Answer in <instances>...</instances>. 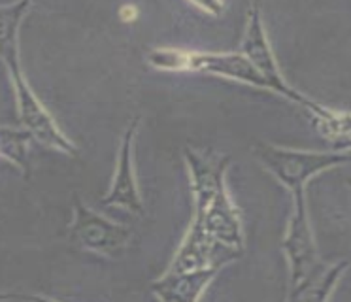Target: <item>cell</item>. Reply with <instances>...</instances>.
Returning a JSON list of instances; mask_svg holds the SVG:
<instances>
[{"mask_svg":"<svg viewBox=\"0 0 351 302\" xmlns=\"http://www.w3.org/2000/svg\"><path fill=\"white\" fill-rule=\"evenodd\" d=\"M291 195L293 210L282 242L283 253L289 263V291L302 286L306 279L325 266L313 240L312 223L306 208V191H297Z\"/></svg>","mask_w":351,"mask_h":302,"instance_id":"5","label":"cell"},{"mask_svg":"<svg viewBox=\"0 0 351 302\" xmlns=\"http://www.w3.org/2000/svg\"><path fill=\"white\" fill-rule=\"evenodd\" d=\"M348 181H350V187H351V178H350V180H348Z\"/></svg>","mask_w":351,"mask_h":302,"instance_id":"16","label":"cell"},{"mask_svg":"<svg viewBox=\"0 0 351 302\" xmlns=\"http://www.w3.org/2000/svg\"><path fill=\"white\" fill-rule=\"evenodd\" d=\"M119 15H121L123 21H134L136 19V6H130V4H127V6H123L121 10H119Z\"/></svg>","mask_w":351,"mask_h":302,"instance_id":"15","label":"cell"},{"mask_svg":"<svg viewBox=\"0 0 351 302\" xmlns=\"http://www.w3.org/2000/svg\"><path fill=\"white\" fill-rule=\"evenodd\" d=\"M70 240L80 248L102 257L121 255L130 246L132 233L129 226L119 225L91 210L80 198L74 200V221L70 225Z\"/></svg>","mask_w":351,"mask_h":302,"instance_id":"6","label":"cell"},{"mask_svg":"<svg viewBox=\"0 0 351 302\" xmlns=\"http://www.w3.org/2000/svg\"><path fill=\"white\" fill-rule=\"evenodd\" d=\"M10 80H12V85L16 91L17 115H19V121H21L25 130L34 140H38L40 143H44L51 150L61 151L64 155H76V146L70 142V138L64 136L59 125L55 123L53 115L47 112L46 106L40 102L36 93L32 91V87L27 82L25 72L12 76Z\"/></svg>","mask_w":351,"mask_h":302,"instance_id":"7","label":"cell"},{"mask_svg":"<svg viewBox=\"0 0 351 302\" xmlns=\"http://www.w3.org/2000/svg\"><path fill=\"white\" fill-rule=\"evenodd\" d=\"M193 6L199 8L202 12H208V14L214 15V17L221 15L223 10H225V4H193Z\"/></svg>","mask_w":351,"mask_h":302,"instance_id":"14","label":"cell"},{"mask_svg":"<svg viewBox=\"0 0 351 302\" xmlns=\"http://www.w3.org/2000/svg\"><path fill=\"white\" fill-rule=\"evenodd\" d=\"M185 165L191 176L193 231L208 234L230 249L244 253L245 236L237 204L232 202L225 176L230 166L229 155L200 153L191 148L184 151Z\"/></svg>","mask_w":351,"mask_h":302,"instance_id":"1","label":"cell"},{"mask_svg":"<svg viewBox=\"0 0 351 302\" xmlns=\"http://www.w3.org/2000/svg\"><path fill=\"white\" fill-rule=\"evenodd\" d=\"M147 65L162 72H200L240 82L257 89H268L267 82L240 51H189L180 47H153L147 51Z\"/></svg>","mask_w":351,"mask_h":302,"instance_id":"2","label":"cell"},{"mask_svg":"<svg viewBox=\"0 0 351 302\" xmlns=\"http://www.w3.org/2000/svg\"><path fill=\"white\" fill-rule=\"evenodd\" d=\"M0 301H19V302H59L53 299H47L42 294H31V293H6L0 294Z\"/></svg>","mask_w":351,"mask_h":302,"instance_id":"13","label":"cell"},{"mask_svg":"<svg viewBox=\"0 0 351 302\" xmlns=\"http://www.w3.org/2000/svg\"><path fill=\"white\" fill-rule=\"evenodd\" d=\"M31 140L32 136L25 128L0 127V157L10 161L25 176H29V143Z\"/></svg>","mask_w":351,"mask_h":302,"instance_id":"12","label":"cell"},{"mask_svg":"<svg viewBox=\"0 0 351 302\" xmlns=\"http://www.w3.org/2000/svg\"><path fill=\"white\" fill-rule=\"evenodd\" d=\"M31 8L32 2L29 0L0 6V62L4 65L10 78L23 74L19 55V27Z\"/></svg>","mask_w":351,"mask_h":302,"instance_id":"10","label":"cell"},{"mask_svg":"<svg viewBox=\"0 0 351 302\" xmlns=\"http://www.w3.org/2000/svg\"><path fill=\"white\" fill-rule=\"evenodd\" d=\"M348 266H350V261H336L332 264H325L321 270L306 279L302 286L291 289L285 302H328L343 272L348 270Z\"/></svg>","mask_w":351,"mask_h":302,"instance_id":"11","label":"cell"},{"mask_svg":"<svg viewBox=\"0 0 351 302\" xmlns=\"http://www.w3.org/2000/svg\"><path fill=\"white\" fill-rule=\"evenodd\" d=\"M255 155L289 193L306 191V183L317 174L351 161V151L291 150L274 143L255 146Z\"/></svg>","mask_w":351,"mask_h":302,"instance_id":"3","label":"cell"},{"mask_svg":"<svg viewBox=\"0 0 351 302\" xmlns=\"http://www.w3.org/2000/svg\"><path fill=\"white\" fill-rule=\"evenodd\" d=\"M219 272L221 270L217 268L193 272L165 270L152 281V293L159 302H199Z\"/></svg>","mask_w":351,"mask_h":302,"instance_id":"9","label":"cell"},{"mask_svg":"<svg viewBox=\"0 0 351 302\" xmlns=\"http://www.w3.org/2000/svg\"><path fill=\"white\" fill-rule=\"evenodd\" d=\"M140 117L130 119L129 127L125 130L119 146L117 165H115L114 180L108 187L106 195L102 198L104 206H117L130 211L134 216H144V202L138 189L136 174H134V138H136Z\"/></svg>","mask_w":351,"mask_h":302,"instance_id":"8","label":"cell"},{"mask_svg":"<svg viewBox=\"0 0 351 302\" xmlns=\"http://www.w3.org/2000/svg\"><path fill=\"white\" fill-rule=\"evenodd\" d=\"M240 53L244 55L245 59L250 60L261 78L267 82L268 91H272L276 95H282L291 102H295L298 106H304L308 112L315 115L323 110V104L315 102L310 97H306L302 93H298L297 89H293L289 83L285 82L282 70L278 67V60L272 51V45L268 40L267 27L263 23V14H261L259 4H253L250 8V14H247V23H245L244 38H242V44H240Z\"/></svg>","mask_w":351,"mask_h":302,"instance_id":"4","label":"cell"}]
</instances>
